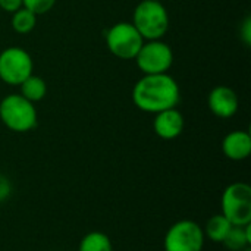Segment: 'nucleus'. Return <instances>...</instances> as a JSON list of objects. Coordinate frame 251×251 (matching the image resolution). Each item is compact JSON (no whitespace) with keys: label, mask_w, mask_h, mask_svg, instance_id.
<instances>
[{"label":"nucleus","mask_w":251,"mask_h":251,"mask_svg":"<svg viewBox=\"0 0 251 251\" xmlns=\"http://www.w3.org/2000/svg\"><path fill=\"white\" fill-rule=\"evenodd\" d=\"M181 100V90L174 76L166 74L143 75L132 88L134 104L146 113H159L176 107Z\"/></svg>","instance_id":"f257e3e1"},{"label":"nucleus","mask_w":251,"mask_h":251,"mask_svg":"<svg viewBox=\"0 0 251 251\" xmlns=\"http://www.w3.org/2000/svg\"><path fill=\"white\" fill-rule=\"evenodd\" d=\"M132 25L144 41L162 40L169 31V12L162 1L141 0L134 9Z\"/></svg>","instance_id":"f03ea898"},{"label":"nucleus","mask_w":251,"mask_h":251,"mask_svg":"<svg viewBox=\"0 0 251 251\" xmlns=\"http://www.w3.org/2000/svg\"><path fill=\"white\" fill-rule=\"evenodd\" d=\"M0 121L12 132L25 134L38 124V112L34 103L21 94H9L0 100Z\"/></svg>","instance_id":"7ed1b4c3"},{"label":"nucleus","mask_w":251,"mask_h":251,"mask_svg":"<svg viewBox=\"0 0 251 251\" xmlns=\"http://www.w3.org/2000/svg\"><path fill=\"white\" fill-rule=\"evenodd\" d=\"M221 213L234 225L251 224V187L247 182H232L225 187L221 197Z\"/></svg>","instance_id":"20e7f679"},{"label":"nucleus","mask_w":251,"mask_h":251,"mask_svg":"<svg viewBox=\"0 0 251 251\" xmlns=\"http://www.w3.org/2000/svg\"><path fill=\"white\" fill-rule=\"evenodd\" d=\"M107 50L118 59L132 60L144 44V38L132 25V22H116L112 25L104 35Z\"/></svg>","instance_id":"39448f33"},{"label":"nucleus","mask_w":251,"mask_h":251,"mask_svg":"<svg viewBox=\"0 0 251 251\" xmlns=\"http://www.w3.org/2000/svg\"><path fill=\"white\" fill-rule=\"evenodd\" d=\"M206 237L203 226L191 219H181L169 226L163 238L165 251H203Z\"/></svg>","instance_id":"423d86ee"},{"label":"nucleus","mask_w":251,"mask_h":251,"mask_svg":"<svg viewBox=\"0 0 251 251\" xmlns=\"http://www.w3.org/2000/svg\"><path fill=\"white\" fill-rule=\"evenodd\" d=\"M34 62L31 54L18 46H9L0 51V79L13 87H19L32 75Z\"/></svg>","instance_id":"0eeeda50"},{"label":"nucleus","mask_w":251,"mask_h":251,"mask_svg":"<svg viewBox=\"0 0 251 251\" xmlns=\"http://www.w3.org/2000/svg\"><path fill=\"white\" fill-rule=\"evenodd\" d=\"M134 60L143 75L166 74L174 65V51L163 40H149L144 41Z\"/></svg>","instance_id":"6e6552de"},{"label":"nucleus","mask_w":251,"mask_h":251,"mask_svg":"<svg viewBox=\"0 0 251 251\" xmlns=\"http://www.w3.org/2000/svg\"><path fill=\"white\" fill-rule=\"evenodd\" d=\"M207 106L216 118L229 119L238 112L240 99L238 94L231 87L218 85L209 93Z\"/></svg>","instance_id":"1a4fd4ad"},{"label":"nucleus","mask_w":251,"mask_h":251,"mask_svg":"<svg viewBox=\"0 0 251 251\" xmlns=\"http://www.w3.org/2000/svg\"><path fill=\"white\" fill-rule=\"evenodd\" d=\"M185 126L184 115L178 110V107L166 109L154 115L153 119V131L162 140H175L178 138Z\"/></svg>","instance_id":"9d476101"},{"label":"nucleus","mask_w":251,"mask_h":251,"mask_svg":"<svg viewBox=\"0 0 251 251\" xmlns=\"http://www.w3.org/2000/svg\"><path fill=\"white\" fill-rule=\"evenodd\" d=\"M222 153L232 162H243L251 154V135L249 131L237 129L222 140Z\"/></svg>","instance_id":"9b49d317"},{"label":"nucleus","mask_w":251,"mask_h":251,"mask_svg":"<svg viewBox=\"0 0 251 251\" xmlns=\"http://www.w3.org/2000/svg\"><path fill=\"white\" fill-rule=\"evenodd\" d=\"M232 226L234 225L222 213H218L207 219V222L203 228V232H204L206 240L216 243V244H222Z\"/></svg>","instance_id":"f8f14e48"},{"label":"nucleus","mask_w":251,"mask_h":251,"mask_svg":"<svg viewBox=\"0 0 251 251\" xmlns=\"http://www.w3.org/2000/svg\"><path fill=\"white\" fill-rule=\"evenodd\" d=\"M19 88H21V96L22 97H25L26 100H29L31 103H38V101H41L44 97H46V94H47V84H46V81L41 78V76H38V75H29L21 85H19Z\"/></svg>","instance_id":"ddd939ff"},{"label":"nucleus","mask_w":251,"mask_h":251,"mask_svg":"<svg viewBox=\"0 0 251 251\" xmlns=\"http://www.w3.org/2000/svg\"><path fill=\"white\" fill-rule=\"evenodd\" d=\"M222 246L228 251H244L251 247V224L246 226H232Z\"/></svg>","instance_id":"4468645a"},{"label":"nucleus","mask_w":251,"mask_h":251,"mask_svg":"<svg viewBox=\"0 0 251 251\" xmlns=\"http://www.w3.org/2000/svg\"><path fill=\"white\" fill-rule=\"evenodd\" d=\"M78 251H115L112 240L107 234L100 231H91L85 234L79 244Z\"/></svg>","instance_id":"2eb2a0df"},{"label":"nucleus","mask_w":251,"mask_h":251,"mask_svg":"<svg viewBox=\"0 0 251 251\" xmlns=\"http://www.w3.org/2000/svg\"><path fill=\"white\" fill-rule=\"evenodd\" d=\"M37 15L31 10H28L26 7H21L16 12L12 13V19H10V26L16 34L21 35H26L29 34L35 25H37Z\"/></svg>","instance_id":"dca6fc26"},{"label":"nucleus","mask_w":251,"mask_h":251,"mask_svg":"<svg viewBox=\"0 0 251 251\" xmlns=\"http://www.w3.org/2000/svg\"><path fill=\"white\" fill-rule=\"evenodd\" d=\"M56 1L57 0H22V6L40 16L50 12L54 7Z\"/></svg>","instance_id":"f3484780"},{"label":"nucleus","mask_w":251,"mask_h":251,"mask_svg":"<svg viewBox=\"0 0 251 251\" xmlns=\"http://www.w3.org/2000/svg\"><path fill=\"white\" fill-rule=\"evenodd\" d=\"M240 40L246 47L251 46V18L246 16L244 21L240 25Z\"/></svg>","instance_id":"a211bd4d"},{"label":"nucleus","mask_w":251,"mask_h":251,"mask_svg":"<svg viewBox=\"0 0 251 251\" xmlns=\"http://www.w3.org/2000/svg\"><path fill=\"white\" fill-rule=\"evenodd\" d=\"M10 194H12V182L4 174H0V203L7 200Z\"/></svg>","instance_id":"6ab92c4d"},{"label":"nucleus","mask_w":251,"mask_h":251,"mask_svg":"<svg viewBox=\"0 0 251 251\" xmlns=\"http://www.w3.org/2000/svg\"><path fill=\"white\" fill-rule=\"evenodd\" d=\"M21 7H22V0H0V9H3L4 12L13 13Z\"/></svg>","instance_id":"aec40b11"},{"label":"nucleus","mask_w":251,"mask_h":251,"mask_svg":"<svg viewBox=\"0 0 251 251\" xmlns=\"http://www.w3.org/2000/svg\"><path fill=\"white\" fill-rule=\"evenodd\" d=\"M154 1H160V0H154Z\"/></svg>","instance_id":"412c9836"}]
</instances>
